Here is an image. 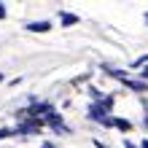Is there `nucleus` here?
<instances>
[{"label":"nucleus","instance_id":"nucleus-1","mask_svg":"<svg viewBox=\"0 0 148 148\" xmlns=\"http://www.w3.org/2000/svg\"><path fill=\"white\" fill-rule=\"evenodd\" d=\"M24 30H30V32H49L51 24L49 22H27V24H24Z\"/></svg>","mask_w":148,"mask_h":148},{"label":"nucleus","instance_id":"nucleus-2","mask_svg":"<svg viewBox=\"0 0 148 148\" xmlns=\"http://www.w3.org/2000/svg\"><path fill=\"white\" fill-rule=\"evenodd\" d=\"M59 22H62V24H75L78 16H73V14H59Z\"/></svg>","mask_w":148,"mask_h":148},{"label":"nucleus","instance_id":"nucleus-10","mask_svg":"<svg viewBox=\"0 0 148 148\" xmlns=\"http://www.w3.org/2000/svg\"><path fill=\"white\" fill-rule=\"evenodd\" d=\"M145 127H148V119H145Z\"/></svg>","mask_w":148,"mask_h":148},{"label":"nucleus","instance_id":"nucleus-6","mask_svg":"<svg viewBox=\"0 0 148 148\" xmlns=\"http://www.w3.org/2000/svg\"><path fill=\"white\" fill-rule=\"evenodd\" d=\"M148 62V57H140V59H137V65H145Z\"/></svg>","mask_w":148,"mask_h":148},{"label":"nucleus","instance_id":"nucleus-3","mask_svg":"<svg viewBox=\"0 0 148 148\" xmlns=\"http://www.w3.org/2000/svg\"><path fill=\"white\" fill-rule=\"evenodd\" d=\"M100 94H102V92H97V89H94V86L89 89V97H92V100H97V102H100Z\"/></svg>","mask_w":148,"mask_h":148},{"label":"nucleus","instance_id":"nucleus-9","mask_svg":"<svg viewBox=\"0 0 148 148\" xmlns=\"http://www.w3.org/2000/svg\"><path fill=\"white\" fill-rule=\"evenodd\" d=\"M145 22H148V14H145Z\"/></svg>","mask_w":148,"mask_h":148},{"label":"nucleus","instance_id":"nucleus-8","mask_svg":"<svg viewBox=\"0 0 148 148\" xmlns=\"http://www.w3.org/2000/svg\"><path fill=\"white\" fill-rule=\"evenodd\" d=\"M0 81H3V73H0Z\"/></svg>","mask_w":148,"mask_h":148},{"label":"nucleus","instance_id":"nucleus-5","mask_svg":"<svg viewBox=\"0 0 148 148\" xmlns=\"http://www.w3.org/2000/svg\"><path fill=\"white\" fill-rule=\"evenodd\" d=\"M0 19H5V5L0 3Z\"/></svg>","mask_w":148,"mask_h":148},{"label":"nucleus","instance_id":"nucleus-4","mask_svg":"<svg viewBox=\"0 0 148 148\" xmlns=\"http://www.w3.org/2000/svg\"><path fill=\"white\" fill-rule=\"evenodd\" d=\"M11 135V129H0V140H3V137H8Z\"/></svg>","mask_w":148,"mask_h":148},{"label":"nucleus","instance_id":"nucleus-7","mask_svg":"<svg viewBox=\"0 0 148 148\" xmlns=\"http://www.w3.org/2000/svg\"><path fill=\"white\" fill-rule=\"evenodd\" d=\"M143 78H148V67H145V70H143Z\"/></svg>","mask_w":148,"mask_h":148}]
</instances>
